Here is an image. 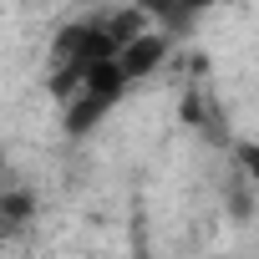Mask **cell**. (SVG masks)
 Returning a JSON list of instances; mask_svg holds the SVG:
<instances>
[{"label":"cell","mask_w":259,"mask_h":259,"mask_svg":"<svg viewBox=\"0 0 259 259\" xmlns=\"http://www.w3.org/2000/svg\"><path fill=\"white\" fill-rule=\"evenodd\" d=\"M133 6H138L148 21H158L163 31H188L213 0H133Z\"/></svg>","instance_id":"cell-1"},{"label":"cell","mask_w":259,"mask_h":259,"mask_svg":"<svg viewBox=\"0 0 259 259\" xmlns=\"http://www.w3.org/2000/svg\"><path fill=\"white\" fill-rule=\"evenodd\" d=\"M158 61H163V36H158V31H143V36H133V41L117 51V66L127 71V81L143 76V71H153Z\"/></svg>","instance_id":"cell-2"},{"label":"cell","mask_w":259,"mask_h":259,"mask_svg":"<svg viewBox=\"0 0 259 259\" xmlns=\"http://www.w3.org/2000/svg\"><path fill=\"white\" fill-rule=\"evenodd\" d=\"M26 219H31V198H26L21 188H0V239L21 234Z\"/></svg>","instance_id":"cell-3"}]
</instances>
